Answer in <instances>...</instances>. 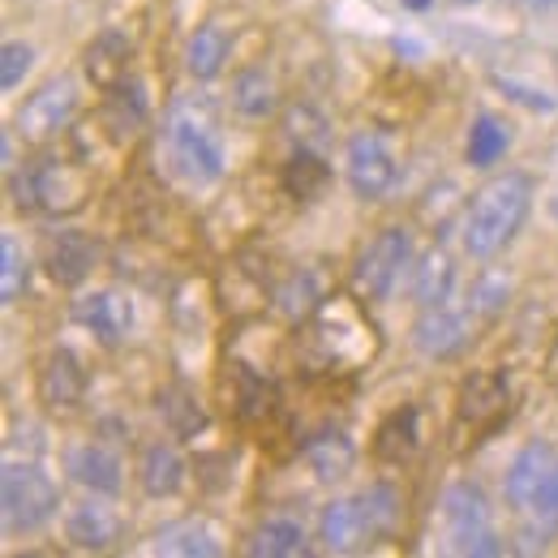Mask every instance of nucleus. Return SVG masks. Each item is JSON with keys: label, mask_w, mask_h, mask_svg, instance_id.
Returning <instances> with one entry per match:
<instances>
[{"label": "nucleus", "mask_w": 558, "mask_h": 558, "mask_svg": "<svg viewBox=\"0 0 558 558\" xmlns=\"http://www.w3.org/2000/svg\"><path fill=\"white\" fill-rule=\"evenodd\" d=\"M185 456L172 442H146L138 456V486L146 498H172L185 486Z\"/></svg>", "instance_id": "nucleus-19"}, {"label": "nucleus", "mask_w": 558, "mask_h": 558, "mask_svg": "<svg viewBox=\"0 0 558 558\" xmlns=\"http://www.w3.org/2000/svg\"><path fill=\"white\" fill-rule=\"evenodd\" d=\"M473 318H477L473 305L469 310H456L451 301L429 305V310H421L417 327H413V344L429 361H447V356L464 352V344L473 340Z\"/></svg>", "instance_id": "nucleus-11"}, {"label": "nucleus", "mask_w": 558, "mask_h": 558, "mask_svg": "<svg viewBox=\"0 0 558 558\" xmlns=\"http://www.w3.org/2000/svg\"><path fill=\"white\" fill-rule=\"evenodd\" d=\"M250 555L254 558H305L310 555V533L301 520L292 515H267L254 537H250Z\"/></svg>", "instance_id": "nucleus-25"}, {"label": "nucleus", "mask_w": 558, "mask_h": 558, "mask_svg": "<svg viewBox=\"0 0 558 558\" xmlns=\"http://www.w3.org/2000/svg\"><path fill=\"white\" fill-rule=\"evenodd\" d=\"M117 537H121V515H117L112 502L86 498V502L70 507V515H65V542H70L73 550L104 555V550L117 546Z\"/></svg>", "instance_id": "nucleus-16"}, {"label": "nucleus", "mask_w": 558, "mask_h": 558, "mask_svg": "<svg viewBox=\"0 0 558 558\" xmlns=\"http://www.w3.org/2000/svg\"><path fill=\"white\" fill-rule=\"evenodd\" d=\"M404 4H409V9H429L434 0H404Z\"/></svg>", "instance_id": "nucleus-40"}, {"label": "nucleus", "mask_w": 558, "mask_h": 558, "mask_svg": "<svg viewBox=\"0 0 558 558\" xmlns=\"http://www.w3.org/2000/svg\"><path fill=\"white\" fill-rule=\"evenodd\" d=\"M228 104H232V112H236L241 121H250V125L271 121V117L279 112L276 73L263 70V65L241 70L236 77H232V86H228Z\"/></svg>", "instance_id": "nucleus-17"}, {"label": "nucleus", "mask_w": 558, "mask_h": 558, "mask_svg": "<svg viewBox=\"0 0 558 558\" xmlns=\"http://www.w3.org/2000/svg\"><path fill=\"white\" fill-rule=\"evenodd\" d=\"M276 314L283 323H305V318H314V314H323V305H327V283L323 276L314 271V267H296V271H288L283 283L276 288Z\"/></svg>", "instance_id": "nucleus-20"}, {"label": "nucleus", "mask_w": 558, "mask_h": 558, "mask_svg": "<svg viewBox=\"0 0 558 558\" xmlns=\"http://www.w3.org/2000/svg\"><path fill=\"white\" fill-rule=\"evenodd\" d=\"M555 464H558V456L550 442H529V447L515 451V460H511L507 473H502V498H507V507H511L515 515H524V511L533 507L537 489L546 486V477H550Z\"/></svg>", "instance_id": "nucleus-14"}, {"label": "nucleus", "mask_w": 558, "mask_h": 558, "mask_svg": "<svg viewBox=\"0 0 558 558\" xmlns=\"http://www.w3.org/2000/svg\"><path fill=\"white\" fill-rule=\"evenodd\" d=\"M442 529L456 555L494 558L507 550L502 537L494 533V511L477 482H451L442 489Z\"/></svg>", "instance_id": "nucleus-6"}, {"label": "nucleus", "mask_w": 558, "mask_h": 558, "mask_svg": "<svg viewBox=\"0 0 558 558\" xmlns=\"http://www.w3.org/2000/svg\"><path fill=\"white\" fill-rule=\"evenodd\" d=\"M77 108H82V86H77V77L70 73H61V77H48L22 108H17V117H13V134L26 142V146H48V142H57L65 130L73 125V117H77Z\"/></svg>", "instance_id": "nucleus-8"}, {"label": "nucleus", "mask_w": 558, "mask_h": 558, "mask_svg": "<svg viewBox=\"0 0 558 558\" xmlns=\"http://www.w3.org/2000/svg\"><path fill=\"white\" fill-rule=\"evenodd\" d=\"M404 271H413V232L404 223L378 228L352 263V292L361 301H387Z\"/></svg>", "instance_id": "nucleus-7"}, {"label": "nucleus", "mask_w": 558, "mask_h": 558, "mask_svg": "<svg viewBox=\"0 0 558 558\" xmlns=\"http://www.w3.org/2000/svg\"><path fill=\"white\" fill-rule=\"evenodd\" d=\"M130 57H134V44H130V35L125 31H104L90 48H86V73H90V82L95 86H117L125 73H130Z\"/></svg>", "instance_id": "nucleus-28"}, {"label": "nucleus", "mask_w": 558, "mask_h": 558, "mask_svg": "<svg viewBox=\"0 0 558 558\" xmlns=\"http://www.w3.org/2000/svg\"><path fill=\"white\" fill-rule=\"evenodd\" d=\"M159 142H163L168 172L181 177L194 190L215 185L228 168V146H223L219 117L203 95L172 99V108L163 112V125H159Z\"/></svg>", "instance_id": "nucleus-1"}, {"label": "nucleus", "mask_w": 558, "mask_h": 558, "mask_svg": "<svg viewBox=\"0 0 558 558\" xmlns=\"http://www.w3.org/2000/svg\"><path fill=\"white\" fill-rule=\"evenodd\" d=\"M150 555H177V558H219L223 555V542L219 533L210 529L207 520H181V524H168L150 537Z\"/></svg>", "instance_id": "nucleus-22"}, {"label": "nucleus", "mask_w": 558, "mask_h": 558, "mask_svg": "<svg viewBox=\"0 0 558 558\" xmlns=\"http://www.w3.org/2000/svg\"><path fill=\"white\" fill-rule=\"evenodd\" d=\"M451 292H456V263L442 245H434L413 263V301L421 310H429V305H447Z\"/></svg>", "instance_id": "nucleus-27"}, {"label": "nucleus", "mask_w": 558, "mask_h": 558, "mask_svg": "<svg viewBox=\"0 0 558 558\" xmlns=\"http://www.w3.org/2000/svg\"><path fill=\"white\" fill-rule=\"evenodd\" d=\"M507 292H511V283H507L502 276H482L477 283H473L469 305H473L477 318H489V314H498V310L507 305Z\"/></svg>", "instance_id": "nucleus-38"}, {"label": "nucleus", "mask_w": 558, "mask_h": 558, "mask_svg": "<svg viewBox=\"0 0 558 558\" xmlns=\"http://www.w3.org/2000/svg\"><path fill=\"white\" fill-rule=\"evenodd\" d=\"M344 177H349V190L361 203H387L404 177V159H400V146L387 130H356L344 142Z\"/></svg>", "instance_id": "nucleus-5"}, {"label": "nucleus", "mask_w": 558, "mask_h": 558, "mask_svg": "<svg viewBox=\"0 0 558 558\" xmlns=\"http://www.w3.org/2000/svg\"><path fill=\"white\" fill-rule=\"evenodd\" d=\"M498 86H507V90H515V99H520V104H529V108H546V112L555 108V99H546L542 90H529V86H515V82H507V77H498Z\"/></svg>", "instance_id": "nucleus-39"}, {"label": "nucleus", "mask_w": 558, "mask_h": 558, "mask_svg": "<svg viewBox=\"0 0 558 558\" xmlns=\"http://www.w3.org/2000/svg\"><path fill=\"white\" fill-rule=\"evenodd\" d=\"M99 241L86 232V228H57L48 241H44V271L52 283L61 288H77L86 283L90 271L99 267Z\"/></svg>", "instance_id": "nucleus-10"}, {"label": "nucleus", "mask_w": 558, "mask_h": 558, "mask_svg": "<svg viewBox=\"0 0 558 558\" xmlns=\"http://www.w3.org/2000/svg\"><path fill=\"white\" fill-rule=\"evenodd\" d=\"M61 486L35 460H4L0 473V520L9 537H31L57 520Z\"/></svg>", "instance_id": "nucleus-4"}, {"label": "nucleus", "mask_w": 558, "mask_h": 558, "mask_svg": "<svg viewBox=\"0 0 558 558\" xmlns=\"http://www.w3.org/2000/svg\"><path fill=\"white\" fill-rule=\"evenodd\" d=\"M31 65H35V48H31V44L9 39V44L0 48V86H4V90H17V86H22V77L31 73Z\"/></svg>", "instance_id": "nucleus-37"}, {"label": "nucleus", "mask_w": 558, "mask_h": 558, "mask_svg": "<svg viewBox=\"0 0 558 558\" xmlns=\"http://www.w3.org/2000/svg\"><path fill=\"white\" fill-rule=\"evenodd\" d=\"M26 283H31V258H26V250L13 236H4L0 241V301L4 305H17V296L26 292Z\"/></svg>", "instance_id": "nucleus-35"}, {"label": "nucleus", "mask_w": 558, "mask_h": 558, "mask_svg": "<svg viewBox=\"0 0 558 558\" xmlns=\"http://www.w3.org/2000/svg\"><path fill=\"white\" fill-rule=\"evenodd\" d=\"M9 198L22 215H73L86 203V177L70 159L39 146L35 159L9 168Z\"/></svg>", "instance_id": "nucleus-3"}, {"label": "nucleus", "mask_w": 558, "mask_h": 558, "mask_svg": "<svg viewBox=\"0 0 558 558\" xmlns=\"http://www.w3.org/2000/svg\"><path fill=\"white\" fill-rule=\"evenodd\" d=\"M232 378H236V387H241V391H236V413H241V417H267L271 404H276V387H271L263 374L245 369V365H236Z\"/></svg>", "instance_id": "nucleus-36"}, {"label": "nucleus", "mask_w": 558, "mask_h": 558, "mask_svg": "<svg viewBox=\"0 0 558 558\" xmlns=\"http://www.w3.org/2000/svg\"><path fill=\"white\" fill-rule=\"evenodd\" d=\"M520 520H524V533H520L524 550H546V542L558 537V464L550 469L546 486L537 489L533 507H529Z\"/></svg>", "instance_id": "nucleus-31"}, {"label": "nucleus", "mask_w": 558, "mask_h": 558, "mask_svg": "<svg viewBox=\"0 0 558 558\" xmlns=\"http://www.w3.org/2000/svg\"><path fill=\"white\" fill-rule=\"evenodd\" d=\"M361 511H365V524H369V537H391L396 524H400V489L387 486V482H374L356 494Z\"/></svg>", "instance_id": "nucleus-33"}, {"label": "nucleus", "mask_w": 558, "mask_h": 558, "mask_svg": "<svg viewBox=\"0 0 558 558\" xmlns=\"http://www.w3.org/2000/svg\"><path fill=\"white\" fill-rule=\"evenodd\" d=\"M305 464L318 482H344L356 464V447L344 429H323L305 442Z\"/></svg>", "instance_id": "nucleus-24"}, {"label": "nucleus", "mask_w": 558, "mask_h": 558, "mask_svg": "<svg viewBox=\"0 0 558 558\" xmlns=\"http://www.w3.org/2000/svg\"><path fill=\"white\" fill-rule=\"evenodd\" d=\"M39 404L44 409H52V413H70L77 409L82 400H86V387H90V378H86V365H82V356L73 349H52L44 356V365H39Z\"/></svg>", "instance_id": "nucleus-13"}, {"label": "nucleus", "mask_w": 558, "mask_h": 558, "mask_svg": "<svg viewBox=\"0 0 558 558\" xmlns=\"http://www.w3.org/2000/svg\"><path fill=\"white\" fill-rule=\"evenodd\" d=\"M507 374H498V369H477V374H469L464 383H460V421H469V425H486L494 421L502 409H507Z\"/></svg>", "instance_id": "nucleus-21"}, {"label": "nucleus", "mask_w": 558, "mask_h": 558, "mask_svg": "<svg viewBox=\"0 0 558 558\" xmlns=\"http://www.w3.org/2000/svg\"><path fill=\"white\" fill-rule=\"evenodd\" d=\"M155 413L163 417V425L177 434V438H194V434H203L207 429V409H203V400L185 387V383H168V387H159L155 391Z\"/></svg>", "instance_id": "nucleus-26"}, {"label": "nucleus", "mask_w": 558, "mask_h": 558, "mask_svg": "<svg viewBox=\"0 0 558 558\" xmlns=\"http://www.w3.org/2000/svg\"><path fill=\"white\" fill-rule=\"evenodd\" d=\"M65 473H70V482H77V486L90 489V494H104V498H117L121 486H125L121 456L108 442H95V438L65 447Z\"/></svg>", "instance_id": "nucleus-12"}, {"label": "nucleus", "mask_w": 558, "mask_h": 558, "mask_svg": "<svg viewBox=\"0 0 558 558\" xmlns=\"http://www.w3.org/2000/svg\"><path fill=\"white\" fill-rule=\"evenodd\" d=\"M146 121H150L146 86H142L138 77H130V73H125L117 86H108V99H104V117H99V125H104L108 142L125 146V142L138 138L142 130H146Z\"/></svg>", "instance_id": "nucleus-15"}, {"label": "nucleus", "mask_w": 558, "mask_h": 558, "mask_svg": "<svg viewBox=\"0 0 558 558\" xmlns=\"http://www.w3.org/2000/svg\"><path fill=\"white\" fill-rule=\"evenodd\" d=\"M318 542L331 555H352L365 542H374L369 537V524H365V511H361L356 498H331L323 507V515H318Z\"/></svg>", "instance_id": "nucleus-18"}, {"label": "nucleus", "mask_w": 558, "mask_h": 558, "mask_svg": "<svg viewBox=\"0 0 558 558\" xmlns=\"http://www.w3.org/2000/svg\"><path fill=\"white\" fill-rule=\"evenodd\" d=\"M283 190L296 198V203H314L327 185H331V163H327V155L323 150H301L296 146V155L283 163Z\"/></svg>", "instance_id": "nucleus-29"}, {"label": "nucleus", "mask_w": 558, "mask_h": 558, "mask_svg": "<svg viewBox=\"0 0 558 558\" xmlns=\"http://www.w3.org/2000/svg\"><path fill=\"white\" fill-rule=\"evenodd\" d=\"M283 125H288L292 146H301V150H323V155H327V146H331V125H327V117H323L318 108L296 104Z\"/></svg>", "instance_id": "nucleus-34"}, {"label": "nucleus", "mask_w": 558, "mask_h": 558, "mask_svg": "<svg viewBox=\"0 0 558 558\" xmlns=\"http://www.w3.org/2000/svg\"><path fill=\"white\" fill-rule=\"evenodd\" d=\"M507 150H511V125H507L502 117H494V112H482V117L469 125V142H464L469 168L486 172V168H494Z\"/></svg>", "instance_id": "nucleus-30"}, {"label": "nucleus", "mask_w": 558, "mask_h": 558, "mask_svg": "<svg viewBox=\"0 0 558 558\" xmlns=\"http://www.w3.org/2000/svg\"><path fill=\"white\" fill-rule=\"evenodd\" d=\"M533 210V177L529 172H498L469 198L460 219V245L469 258L502 254Z\"/></svg>", "instance_id": "nucleus-2"}, {"label": "nucleus", "mask_w": 558, "mask_h": 558, "mask_svg": "<svg viewBox=\"0 0 558 558\" xmlns=\"http://www.w3.org/2000/svg\"><path fill=\"white\" fill-rule=\"evenodd\" d=\"M228 48H232V39L223 35V26H215V22L198 26L194 39H190V48H185V70H190V77H198V82L219 77L223 61H228Z\"/></svg>", "instance_id": "nucleus-32"}, {"label": "nucleus", "mask_w": 558, "mask_h": 558, "mask_svg": "<svg viewBox=\"0 0 558 558\" xmlns=\"http://www.w3.org/2000/svg\"><path fill=\"white\" fill-rule=\"evenodd\" d=\"M417 451H421V413L413 404H404V409H396L391 417L378 425L374 456L383 464H409Z\"/></svg>", "instance_id": "nucleus-23"}, {"label": "nucleus", "mask_w": 558, "mask_h": 558, "mask_svg": "<svg viewBox=\"0 0 558 558\" xmlns=\"http://www.w3.org/2000/svg\"><path fill=\"white\" fill-rule=\"evenodd\" d=\"M70 318L90 331L104 349H121L134 331V301L121 296L117 288H95V292H82L70 305Z\"/></svg>", "instance_id": "nucleus-9"}]
</instances>
